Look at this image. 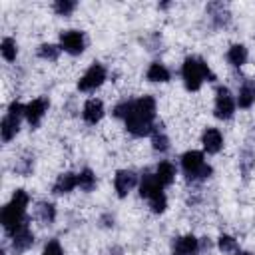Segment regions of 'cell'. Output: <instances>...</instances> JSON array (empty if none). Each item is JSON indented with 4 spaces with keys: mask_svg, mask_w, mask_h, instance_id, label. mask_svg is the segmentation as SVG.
Segmentation results:
<instances>
[{
    "mask_svg": "<svg viewBox=\"0 0 255 255\" xmlns=\"http://www.w3.org/2000/svg\"><path fill=\"white\" fill-rule=\"evenodd\" d=\"M124 124H126V129L135 137L149 135L155 128V100L151 96L129 100V112Z\"/></svg>",
    "mask_w": 255,
    "mask_h": 255,
    "instance_id": "6da1fadb",
    "label": "cell"
},
{
    "mask_svg": "<svg viewBox=\"0 0 255 255\" xmlns=\"http://www.w3.org/2000/svg\"><path fill=\"white\" fill-rule=\"evenodd\" d=\"M28 201H30V195L24 189H16L12 193V199L2 207L0 221H2V227H4L6 233L18 229L20 225H24L28 221V217H26Z\"/></svg>",
    "mask_w": 255,
    "mask_h": 255,
    "instance_id": "7a4b0ae2",
    "label": "cell"
},
{
    "mask_svg": "<svg viewBox=\"0 0 255 255\" xmlns=\"http://www.w3.org/2000/svg\"><path fill=\"white\" fill-rule=\"evenodd\" d=\"M181 80L187 92H197L203 86V82H213L215 74L211 72V68L205 64L203 58L189 56L183 60V66H181Z\"/></svg>",
    "mask_w": 255,
    "mask_h": 255,
    "instance_id": "3957f363",
    "label": "cell"
},
{
    "mask_svg": "<svg viewBox=\"0 0 255 255\" xmlns=\"http://www.w3.org/2000/svg\"><path fill=\"white\" fill-rule=\"evenodd\" d=\"M181 171L189 181H203L213 173V167L205 161L201 151L189 149L181 155Z\"/></svg>",
    "mask_w": 255,
    "mask_h": 255,
    "instance_id": "277c9868",
    "label": "cell"
},
{
    "mask_svg": "<svg viewBox=\"0 0 255 255\" xmlns=\"http://www.w3.org/2000/svg\"><path fill=\"white\" fill-rule=\"evenodd\" d=\"M24 112H26V106L16 102V100L8 106V112H6V116L2 118V124H0V133H2L4 143L14 139L16 133L20 131V120L24 118Z\"/></svg>",
    "mask_w": 255,
    "mask_h": 255,
    "instance_id": "5b68a950",
    "label": "cell"
},
{
    "mask_svg": "<svg viewBox=\"0 0 255 255\" xmlns=\"http://www.w3.org/2000/svg\"><path fill=\"white\" fill-rule=\"evenodd\" d=\"M237 108V100L233 98V94L229 92V88L219 86L215 90V106H213V114L217 120H231Z\"/></svg>",
    "mask_w": 255,
    "mask_h": 255,
    "instance_id": "8992f818",
    "label": "cell"
},
{
    "mask_svg": "<svg viewBox=\"0 0 255 255\" xmlns=\"http://www.w3.org/2000/svg\"><path fill=\"white\" fill-rule=\"evenodd\" d=\"M106 78H108L106 68H104L100 62H96V64H92V66L84 72V76L78 80V90H80V92H94V90H98V88L106 82Z\"/></svg>",
    "mask_w": 255,
    "mask_h": 255,
    "instance_id": "52a82bcc",
    "label": "cell"
},
{
    "mask_svg": "<svg viewBox=\"0 0 255 255\" xmlns=\"http://www.w3.org/2000/svg\"><path fill=\"white\" fill-rule=\"evenodd\" d=\"M6 235H8V241H10V247H12V251H14L16 255H18V253H24L26 249H30V247L34 245V233H32L28 221H26L24 225H20L18 229L6 233Z\"/></svg>",
    "mask_w": 255,
    "mask_h": 255,
    "instance_id": "ba28073f",
    "label": "cell"
},
{
    "mask_svg": "<svg viewBox=\"0 0 255 255\" xmlns=\"http://www.w3.org/2000/svg\"><path fill=\"white\" fill-rule=\"evenodd\" d=\"M60 48L72 56H80L86 50V38L80 30H64L60 34Z\"/></svg>",
    "mask_w": 255,
    "mask_h": 255,
    "instance_id": "9c48e42d",
    "label": "cell"
},
{
    "mask_svg": "<svg viewBox=\"0 0 255 255\" xmlns=\"http://www.w3.org/2000/svg\"><path fill=\"white\" fill-rule=\"evenodd\" d=\"M48 108H50L48 98H36V100H32V102H28V104H26V112H24L26 122H28L32 128H38L40 122L44 120Z\"/></svg>",
    "mask_w": 255,
    "mask_h": 255,
    "instance_id": "30bf717a",
    "label": "cell"
},
{
    "mask_svg": "<svg viewBox=\"0 0 255 255\" xmlns=\"http://www.w3.org/2000/svg\"><path fill=\"white\" fill-rule=\"evenodd\" d=\"M137 185V173L133 169H120L114 175V189L118 197H126Z\"/></svg>",
    "mask_w": 255,
    "mask_h": 255,
    "instance_id": "8fae6325",
    "label": "cell"
},
{
    "mask_svg": "<svg viewBox=\"0 0 255 255\" xmlns=\"http://www.w3.org/2000/svg\"><path fill=\"white\" fill-rule=\"evenodd\" d=\"M205 12H207L213 28H225L231 22V12L225 2H209L205 6Z\"/></svg>",
    "mask_w": 255,
    "mask_h": 255,
    "instance_id": "7c38bea8",
    "label": "cell"
},
{
    "mask_svg": "<svg viewBox=\"0 0 255 255\" xmlns=\"http://www.w3.org/2000/svg\"><path fill=\"white\" fill-rule=\"evenodd\" d=\"M104 114H106L104 104H102V100H98V98H90V100L84 104V108H82V118H84V122L90 124V126L98 124V122L104 118Z\"/></svg>",
    "mask_w": 255,
    "mask_h": 255,
    "instance_id": "4fadbf2b",
    "label": "cell"
},
{
    "mask_svg": "<svg viewBox=\"0 0 255 255\" xmlns=\"http://www.w3.org/2000/svg\"><path fill=\"white\" fill-rule=\"evenodd\" d=\"M201 145L207 153H219L223 147V135L217 128H205L201 133Z\"/></svg>",
    "mask_w": 255,
    "mask_h": 255,
    "instance_id": "5bb4252c",
    "label": "cell"
},
{
    "mask_svg": "<svg viewBox=\"0 0 255 255\" xmlns=\"http://www.w3.org/2000/svg\"><path fill=\"white\" fill-rule=\"evenodd\" d=\"M255 104V78H247L241 82L237 92V106L241 110H249Z\"/></svg>",
    "mask_w": 255,
    "mask_h": 255,
    "instance_id": "9a60e30c",
    "label": "cell"
},
{
    "mask_svg": "<svg viewBox=\"0 0 255 255\" xmlns=\"http://www.w3.org/2000/svg\"><path fill=\"white\" fill-rule=\"evenodd\" d=\"M74 187H78V173L74 171H64L56 177L54 185H52V193L56 195H64V193H70Z\"/></svg>",
    "mask_w": 255,
    "mask_h": 255,
    "instance_id": "2e32d148",
    "label": "cell"
},
{
    "mask_svg": "<svg viewBox=\"0 0 255 255\" xmlns=\"http://www.w3.org/2000/svg\"><path fill=\"white\" fill-rule=\"evenodd\" d=\"M161 191H163V185L157 181L155 173L153 171H143L141 181H139V195L145 197V199H149L151 195L161 193Z\"/></svg>",
    "mask_w": 255,
    "mask_h": 255,
    "instance_id": "e0dca14e",
    "label": "cell"
},
{
    "mask_svg": "<svg viewBox=\"0 0 255 255\" xmlns=\"http://www.w3.org/2000/svg\"><path fill=\"white\" fill-rule=\"evenodd\" d=\"M173 251L183 255H197L199 253V239L193 235H181L173 241Z\"/></svg>",
    "mask_w": 255,
    "mask_h": 255,
    "instance_id": "ac0fdd59",
    "label": "cell"
},
{
    "mask_svg": "<svg viewBox=\"0 0 255 255\" xmlns=\"http://www.w3.org/2000/svg\"><path fill=\"white\" fill-rule=\"evenodd\" d=\"M34 219H38L42 225H50L56 219V207L50 201H38L34 207Z\"/></svg>",
    "mask_w": 255,
    "mask_h": 255,
    "instance_id": "d6986e66",
    "label": "cell"
},
{
    "mask_svg": "<svg viewBox=\"0 0 255 255\" xmlns=\"http://www.w3.org/2000/svg\"><path fill=\"white\" fill-rule=\"evenodd\" d=\"M155 177H157V181L163 185V187H167V185H171L173 181H175V167H173V163H169V161H159L157 165H155Z\"/></svg>",
    "mask_w": 255,
    "mask_h": 255,
    "instance_id": "ffe728a7",
    "label": "cell"
},
{
    "mask_svg": "<svg viewBox=\"0 0 255 255\" xmlns=\"http://www.w3.org/2000/svg\"><path fill=\"white\" fill-rule=\"evenodd\" d=\"M145 78H147L149 82L165 84V82H169L171 74H169V70H167L161 62H151V64H149V68H147V72H145Z\"/></svg>",
    "mask_w": 255,
    "mask_h": 255,
    "instance_id": "44dd1931",
    "label": "cell"
},
{
    "mask_svg": "<svg viewBox=\"0 0 255 255\" xmlns=\"http://www.w3.org/2000/svg\"><path fill=\"white\" fill-rule=\"evenodd\" d=\"M151 145H153V149L159 151V153H165V151L169 149V137L165 135L161 124H159V126L155 124L153 131H151Z\"/></svg>",
    "mask_w": 255,
    "mask_h": 255,
    "instance_id": "7402d4cb",
    "label": "cell"
},
{
    "mask_svg": "<svg viewBox=\"0 0 255 255\" xmlns=\"http://www.w3.org/2000/svg\"><path fill=\"white\" fill-rule=\"evenodd\" d=\"M227 62L231 66H235V68H241L247 62V48L243 44H233L227 50Z\"/></svg>",
    "mask_w": 255,
    "mask_h": 255,
    "instance_id": "603a6c76",
    "label": "cell"
},
{
    "mask_svg": "<svg viewBox=\"0 0 255 255\" xmlns=\"http://www.w3.org/2000/svg\"><path fill=\"white\" fill-rule=\"evenodd\" d=\"M253 165H255V149H251V147H243V151L239 153V169H241V173H243L245 179L249 177Z\"/></svg>",
    "mask_w": 255,
    "mask_h": 255,
    "instance_id": "cb8c5ba5",
    "label": "cell"
},
{
    "mask_svg": "<svg viewBox=\"0 0 255 255\" xmlns=\"http://www.w3.org/2000/svg\"><path fill=\"white\" fill-rule=\"evenodd\" d=\"M14 171L18 173V175H30L32 171H34V155L32 153H22L18 159H16V163H14Z\"/></svg>",
    "mask_w": 255,
    "mask_h": 255,
    "instance_id": "d4e9b609",
    "label": "cell"
},
{
    "mask_svg": "<svg viewBox=\"0 0 255 255\" xmlns=\"http://www.w3.org/2000/svg\"><path fill=\"white\" fill-rule=\"evenodd\" d=\"M96 183H98L96 173H94L90 167H84V169L78 173V185H80L82 191H92V189H96Z\"/></svg>",
    "mask_w": 255,
    "mask_h": 255,
    "instance_id": "484cf974",
    "label": "cell"
},
{
    "mask_svg": "<svg viewBox=\"0 0 255 255\" xmlns=\"http://www.w3.org/2000/svg\"><path fill=\"white\" fill-rule=\"evenodd\" d=\"M0 54L6 62H14L16 60V54H18V48H16V42L12 38H4L2 44H0Z\"/></svg>",
    "mask_w": 255,
    "mask_h": 255,
    "instance_id": "4316f807",
    "label": "cell"
},
{
    "mask_svg": "<svg viewBox=\"0 0 255 255\" xmlns=\"http://www.w3.org/2000/svg\"><path fill=\"white\" fill-rule=\"evenodd\" d=\"M60 52H62L60 44H58V46H56V44H40V46H38V56H40L42 60L54 62V60H58Z\"/></svg>",
    "mask_w": 255,
    "mask_h": 255,
    "instance_id": "83f0119b",
    "label": "cell"
},
{
    "mask_svg": "<svg viewBox=\"0 0 255 255\" xmlns=\"http://www.w3.org/2000/svg\"><path fill=\"white\" fill-rule=\"evenodd\" d=\"M217 247H219L223 253H239L237 239L231 237V235H219V239H217Z\"/></svg>",
    "mask_w": 255,
    "mask_h": 255,
    "instance_id": "f1b7e54d",
    "label": "cell"
},
{
    "mask_svg": "<svg viewBox=\"0 0 255 255\" xmlns=\"http://www.w3.org/2000/svg\"><path fill=\"white\" fill-rule=\"evenodd\" d=\"M52 8L58 16H70L78 8V2H74V0H56Z\"/></svg>",
    "mask_w": 255,
    "mask_h": 255,
    "instance_id": "f546056e",
    "label": "cell"
},
{
    "mask_svg": "<svg viewBox=\"0 0 255 255\" xmlns=\"http://www.w3.org/2000/svg\"><path fill=\"white\" fill-rule=\"evenodd\" d=\"M147 203H149V209H151L153 213H163L165 207H167V197H165V193L161 191V193L151 195V197L147 199Z\"/></svg>",
    "mask_w": 255,
    "mask_h": 255,
    "instance_id": "4dcf8cb0",
    "label": "cell"
},
{
    "mask_svg": "<svg viewBox=\"0 0 255 255\" xmlns=\"http://www.w3.org/2000/svg\"><path fill=\"white\" fill-rule=\"evenodd\" d=\"M42 255H64L62 251V245L58 243V239H50L46 245H44V251Z\"/></svg>",
    "mask_w": 255,
    "mask_h": 255,
    "instance_id": "1f68e13d",
    "label": "cell"
},
{
    "mask_svg": "<svg viewBox=\"0 0 255 255\" xmlns=\"http://www.w3.org/2000/svg\"><path fill=\"white\" fill-rule=\"evenodd\" d=\"M211 249V241L207 237H201L199 239V251H209Z\"/></svg>",
    "mask_w": 255,
    "mask_h": 255,
    "instance_id": "d6a6232c",
    "label": "cell"
},
{
    "mask_svg": "<svg viewBox=\"0 0 255 255\" xmlns=\"http://www.w3.org/2000/svg\"><path fill=\"white\" fill-rule=\"evenodd\" d=\"M102 225H104V227H112V225H114V217H112L110 213L102 215Z\"/></svg>",
    "mask_w": 255,
    "mask_h": 255,
    "instance_id": "836d02e7",
    "label": "cell"
},
{
    "mask_svg": "<svg viewBox=\"0 0 255 255\" xmlns=\"http://www.w3.org/2000/svg\"><path fill=\"white\" fill-rule=\"evenodd\" d=\"M237 255H253V253H249V251H239Z\"/></svg>",
    "mask_w": 255,
    "mask_h": 255,
    "instance_id": "e575fe53",
    "label": "cell"
},
{
    "mask_svg": "<svg viewBox=\"0 0 255 255\" xmlns=\"http://www.w3.org/2000/svg\"><path fill=\"white\" fill-rule=\"evenodd\" d=\"M171 255H183V253H177V251H171Z\"/></svg>",
    "mask_w": 255,
    "mask_h": 255,
    "instance_id": "d590c367",
    "label": "cell"
}]
</instances>
